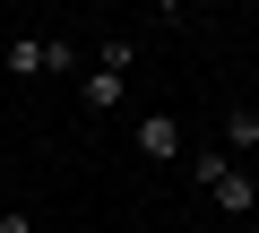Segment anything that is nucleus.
Here are the masks:
<instances>
[{
	"mask_svg": "<svg viewBox=\"0 0 259 233\" xmlns=\"http://www.w3.org/2000/svg\"><path fill=\"white\" fill-rule=\"evenodd\" d=\"M190 181H199V190H207L225 216H250V207H259V181H250V173H242L225 147H190Z\"/></svg>",
	"mask_w": 259,
	"mask_h": 233,
	"instance_id": "obj_1",
	"label": "nucleus"
},
{
	"mask_svg": "<svg viewBox=\"0 0 259 233\" xmlns=\"http://www.w3.org/2000/svg\"><path fill=\"white\" fill-rule=\"evenodd\" d=\"M190 138H182V121L173 112H139V156H156V164H173Z\"/></svg>",
	"mask_w": 259,
	"mask_h": 233,
	"instance_id": "obj_2",
	"label": "nucleus"
},
{
	"mask_svg": "<svg viewBox=\"0 0 259 233\" xmlns=\"http://www.w3.org/2000/svg\"><path fill=\"white\" fill-rule=\"evenodd\" d=\"M259 147V104H233L225 112V156H250Z\"/></svg>",
	"mask_w": 259,
	"mask_h": 233,
	"instance_id": "obj_3",
	"label": "nucleus"
},
{
	"mask_svg": "<svg viewBox=\"0 0 259 233\" xmlns=\"http://www.w3.org/2000/svg\"><path fill=\"white\" fill-rule=\"evenodd\" d=\"M44 43H52V35H18V43H9V78H44Z\"/></svg>",
	"mask_w": 259,
	"mask_h": 233,
	"instance_id": "obj_4",
	"label": "nucleus"
},
{
	"mask_svg": "<svg viewBox=\"0 0 259 233\" xmlns=\"http://www.w3.org/2000/svg\"><path fill=\"white\" fill-rule=\"evenodd\" d=\"M0 233H35V216L26 207H0Z\"/></svg>",
	"mask_w": 259,
	"mask_h": 233,
	"instance_id": "obj_5",
	"label": "nucleus"
},
{
	"mask_svg": "<svg viewBox=\"0 0 259 233\" xmlns=\"http://www.w3.org/2000/svg\"><path fill=\"white\" fill-rule=\"evenodd\" d=\"M147 9H156V18H182V0H147Z\"/></svg>",
	"mask_w": 259,
	"mask_h": 233,
	"instance_id": "obj_6",
	"label": "nucleus"
},
{
	"mask_svg": "<svg viewBox=\"0 0 259 233\" xmlns=\"http://www.w3.org/2000/svg\"><path fill=\"white\" fill-rule=\"evenodd\" d=\"M35 233H44V224H35Z\"/></svg>",
	"mask_w": 259,
	"mask_h": 233,
	"instance_id": "obj_7",
	"label": "nucleus"
}]
</instances>
